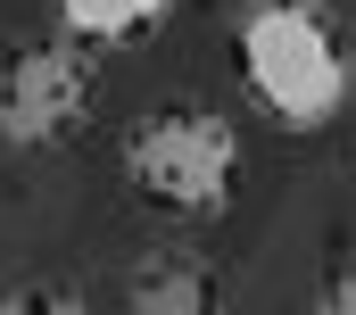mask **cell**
Returning a JSON list of instances; mask_svg holds the SVG:
<instances>
[{
	"instance_id": "cell-1",
	"label": "cell",
	"mask_w": 356,
	"mask_h": 315,
	"mask_svg": "<svg viewBox=\"0 0 356 315\" xmlns=\"http://www.w3.org/2000/svg\"><path fill=\"white\" fill-rule=\"evenodd\" d=\"M241 75L282 133H323L356 91V67L340 33L307 0H257L241 17Z\"/></svg>"
},
{
	"instance_id": "cell-2",
	"label": "cell",
	"mask_w": 356,
	"mask_h": 315,
	"mask_svg": "<svg viewBox=\"0 0 356 315\" xmlns=\"http://www.w3.org/2000/svg\"><path fill=\"white\" fill-rule=\"evenodd\" d=\"M124 174L166 216H216L232 199V174H241V133H232V116H207V108L149 116L124 141Z\"/></svg>"
},
{
	"instance_id": "cell-3",
	"label": "cell",
	"mask_w": 356,
	"mask_h": 315,
	"mask_svg": "<svg viewBox=\"0 0 356 315\" xmlns=\"http://www.w3.org/2000/svg\"><path fill=\"white\" fill-rule=\"evenodd\" d=\"M91 100H99V67L83 42H33L0 75V133L17 150H50L91 116Z\"/></svg>"
},
{
	"instance_id": "cell-4",
	"label": "cell",
	"mask_w": 356,
	"mask_h": 315,
	"mask_svg": "<svg viewBox=\"0 0 356 315\" xmlns=\"http://www.w3.org/2000/svg\"><path fill=\"white\" fill-rule=\"evenodd\" d=\"M124 307L133 315H199V307H216V274L191 266V257H158L124 282Z\"/></svg>"
},
{
	"instance_id": "cell-5",
	"label": "cell",
	"mask_w": 356,
	"mask_h": 315,
	"mask_svg": "<svg viewBox=\"0 0 356 315\" xmlns=\"http://www.w3.org/2000/svg\"><path fill=\"white\" fill-rule=\"evenodd\" d=\"M175 0H58V25L75 42H133L149 25H166Z\"/></svg>"
},
{
	"instance_id": "cell-6",
	"label": "cell",
	"mask_w": 356,
	"mask_h": 315,
	"mask_svg": "<svg viewBox=\"0 0 356 315\" xmlns=\"http://www.w3.org/2000/svg\"><path fill=\"white\" fill-rule=\"evenodd\" d=\"M323 307H332V315H356V266H340V274H332V291H323Z\"/></svg>"
}]
</instances>
